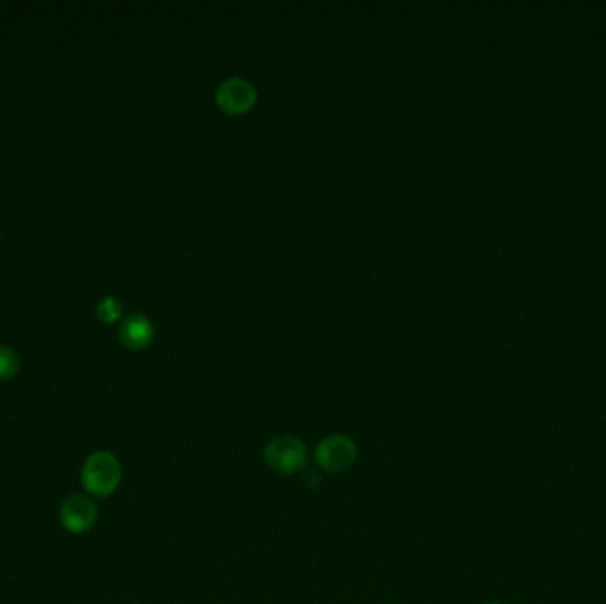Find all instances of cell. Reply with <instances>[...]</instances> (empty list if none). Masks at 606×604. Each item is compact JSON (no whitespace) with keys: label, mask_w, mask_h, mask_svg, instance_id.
I'll list each match as a JSON object with an SVG mask.
<instances>
[{"label":"cell","mask_w":606,"mask_h":604,"mask_svg":"<svg viewBox=\"0 0 606 604\" xmlns=\"http://www.w3.org/2000/svg\"><path fill=\"white\" fill-rule=\"evenodd\" d=\"M122 477L119 459L106 450L91 454L82 466V486L84 490L98 499H106L117 491Z\"/></svg>","instance_id":"obj_1"},{"label":"cell","mask_w":606,"mask_h":604,"mask_svg":"<svg viewBox=\"0 0 606 604\" xmlns=\"http://www.w3.org/2000/svg\"><path fill=\"white\" fill-rule=\"evenodd\" d=\"M266 465L282 475L300 472L307 463V449L295 436H277L263 450Z\"/></svg>","instance_id":"obj_2"},{"label":"cell","mask_w":606,"mask_h":604,"mask_svg":"<svg viewBox=\"0 0 606 604\" xmlns=\"http://www.w3.org/2000/svg\"><path fill=\"white\" fill-rule=\"evenodd\" d=\"M316 463L328 474H341L349 470L357 457L358 449L355 441L344 434H332L319 441L314 452Z\"/></svg>","instance_id":"obj_3"},{"label":"cell","mask_w":606,"mask_h":604,"mask_svg":"<svg viewBox=\"0 0 606 604\" xmlns=\"http://www.w3.org/2000/svg\"><path fill=\"white\" fill-rule=\"evenodd\" d=\"M256 100L257 91L252 86V82L240 77L223 80L215 93L216 105L229 115L247 113L256 105Z\"/></svg>","instance_id":"obj_4"},{"label":"cell","mask_w":606,"mask_h":604,"mask_svg":"<svg viewBox=\"0 0 606 604\" xmlns=\"http://www.w3.org/2000/svg\"><path fill=\"white\" fill-rule=\"evenodd\" d=\"M98 521V505L86 495H73L61 507V523L70 533H86Z\"/></svg>","instance_id":"obj_5"},{"label":"cell","mask_w":606,"mask_h":604,"mask_svg":"<svg viewBox=\"0 0 606 604\" xmlns=\"http://www.w3.org/2000/svg\"><path fill=\"white\" fill-rule=\"evenodd\" d=\"M153 337H155L153 323L144 314H131L119 328L121 344L133 351L147 348Z\"/></svg>","instance_id":"obj_6"},{"label":"cell","mask_w":606,"mask_h":604,"mask_svg":"<svg viewBox=\"0 0 606 604\" xmlns=\"http://www.w3.org/2000/svg\"><path fill=\"white\" fill-rule=\"evenodd\" d=\"M20 369V360L16 353L9 348H0V382H7L16 376Z\"/></svg>","instance_id":"obj_7"},{"label":"cell","mask_w":606,"mask_h":604,"mask_svg":"<svg viewBox=\"0 0 606 604\" xmlns=\"http://www.w3.org/2000/svg\"><path fill=\"white\" fill-rule=\"evenodd\" d=\"M121 314H122V305L117 302L115 298H112V297L103 298L100 305L97 306V315L106 324L115 323L121 317Z\"/></svg>","instance_id":"obj_8"},{"label":"cell","mask_w":606,"mask_h":604,"mask_svg":"<svg viewBox=\"0 0 606 604\" xmlns=\"http://www.w3.org/2000/svg\"><path fill=\"white\" fill-rule=\"evenodd\" d=\"M490 604H499V603H490Z\"/></svg>","instance_id":"obj_9"}]
</instances>
